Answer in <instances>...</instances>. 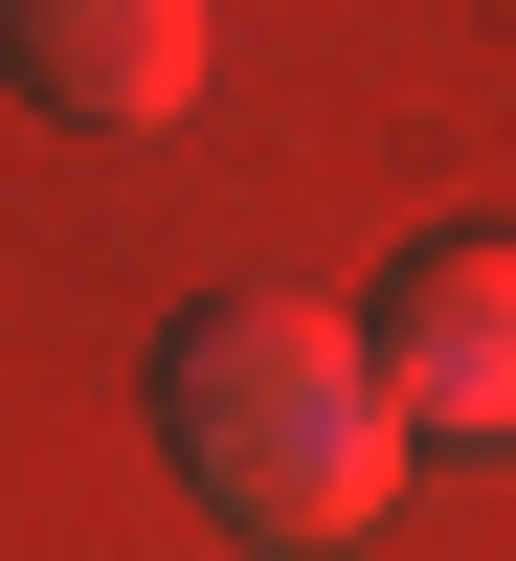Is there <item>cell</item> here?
Here are the masks:
<instances>
[{
  "instance_id": "1",
  "label": "cell",
  "mask_w": 516,
  "mask_h": 561,
  "mask_svg": "<svg viewBox=\"0 0 516 561\" xmlns=\"http://www.w3.org/2000/svg\"><path fill=\"white\" fill-rule=\"evenodd\" d=\"M158 449L225 539H359L404 472V404H382V337L337 293H203L158 337Z\"/></svg>"
},
{
  "instance_id": "2",
  "label": "cell",
  "mask_w": 516,
  "mask_h": 561,
  "mask_svg": "<svg viewBox=\"0 0 516 561\" xmlns=\"http://www.w3.org/2000/svg\"><path fill=\"white\" fill-rule=\"evenodd\" d=\"M359 337H382L404 449H516V225H449V248H404Z\"/></svg>"
},
{
  "instance_id": "3",
  "label": "cell",
  "mask_w": 516,
  "mask_h": 561,
  "mask_svg": "<svg viewBox=\"0 0 516 561\" xmlns=\"http://www.w3.org/2000/svg\"><path fill=\"white\" fill-rule=\"evenodd\" d=\"M0 45H23V90L90 113V135H180L203 113V0H0Z\"/></svg>"
}]
</instances>
